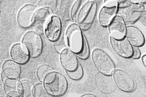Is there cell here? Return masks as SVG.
<instances>
[{"instance_id": "2", "label": "cell", "mask_w": 146, "mask_h": 97, "mask_svg": "<svg viewBox=\"0 0 146 97\" xmlns=\"http://www.w3.org/2000/svg\"><path fill=\"white\" fill-rule=\"evenodd\" d=\"M92 58L100 73L109 75L113 74L115 66L113 60L106 52L100 49H96L93 51Z\"/></svg>"}, {"instance_id": "17", "label": "cell", "mask_w": 146, "mask_h": 97, "mask_svg": "<svg viewBox=\"0 0 146 97\" xmlns=\"http://www.w3.org/2000/svg\"><path fill=\"white\" fill-rule=\"evenodd\" d=\"M10 55L14 61L21 64L27 63L29 60L28 51L20 44H16L12 46Z\"/></svg>"}, {"instance_id": "23", "label": "cell", "mask_w": 146, "mask_h": 97, "mask_svg": "<svg viewBox=\"0 0 146 97\" xmlns=\"http://www.w3.org/2000/svg\"><path fill=\"white\" fill-rule=\"evenodd\" d=\"M50 95L46 89L45 86H43L42 84H37L34 87V97H49Z\"/></svg>"}, {"instance_id": "35", "label": "cell", "mask_w": 146, "mask_h": 97, "mask_svg": "<svg viewBox=\"0 0 146 97\" xmlns=\"http://www.w3.org/2000/svg\"><path fill=\"white\" fill-rule=\"evenodd\" d=\"M114 1H115V0H105L104 3H107L111 2H114Z\"/></svg>"}, {"instance_id": "15", "label": "cell", "mask_w": 146, "mask_h": 97, "mask_svg": "<svg viewBox=\"0 0 146 97\" xmlns=\"http://www.w3.org/2000/svg\"><path fill=\"white\" fill-rule=\"evenodd\" d=\"M50 14L45 8H40L35 14L34 18V28L37 32L42 34L50 18Z\"/></svg>"}, {"instance_id": "8", "label": "cell", "mask_w": 146, "mask_h": 97, "mask_svg": "<svg viewBox=\"0 0 146 97\" xmlns=\"http://www.w3.org/2000/svg\"><path fill=\"white\" fill-rule=\"evenodd\" d=\"M118 8L117 2L114 1L106 3L101 8L99 14L100 24L104 27L109 26L117 14Z\"/></svg>"}, {"instance_id": "30", "label": "cell", "mask_w": 146, "mask_h": 97, "mask_svg": "<svg viewBox=\"0 0 146 97\" xmlns=\"http://www.w3.org/2000/svg\"><path fill=\"white\" fill-rule=\"evenodd\" d=\"M135 9L141 13L146 12V0H143L141 3L133 5Z\"/></svg>"}, {"instance_id": "11", "label": "cell", "mask_w": 146, "mask_h": 97, "mask_svg": "<svg viewBox=\"0 0 146 97\" xmlns=\"http://www.w3.org/2000/svg\"><path fill=\"white\" fill-rule=\"evenodd\" d=\"M62 23L60 18L53 16L50 18L45 28V35L50 41H55L60 38Z\"/></svg>"}, {"instance_id": "22", "label": "cell", "mask_w": 146, "mask_h": 97, "mask_svg": "<svg viewBox=\"0 0 146 97\" xmlns=\"http://www.w3.org/2000/svg\"><path fill=\"white\" fill-rule=\"evenodd\" d=\"M53 71V69L48 65H42L37 69L36 76L40 80H44L47 75Z\"/></svg>"}, {"instance_id": "13", "label": "cell", "mask_w": 146, "mask_h": 97, "mask_svg": "<svg viewBox=\"0 0 146 97\" xmlns=\"http://www.w3.org/2000/svg\"><path fill=\"white\" fill-rule=\"evenodd\" d=\"M123 19L116 16L109 25V30L113 38L120 40L125 37L126 27Z\"/></svg>"}, {"instance_id": "33", "label": "cell", "mask_w": 146, "mask_h": 97, "mask_svg": "<svg viewBox=\"0 0 146 97\" xmlns=\"http://www.w3.org/2000/svg\"><path fill=\"white\" fill-rule=\"evenodd\" d=\"M141 22L146 26V16H144L141 19Z\"/></svg>"}, {"instance_id": "1", "label": "cell", "mask_w": 146, "mask_h": 97, "mask_svg": "<svg viewBox=\"0 0 146 97\" xmlns=\"http://www.w3.org/2000/svg\"><path fill=\"white\" fill-rule=\"evenodd\" d=\"M44 86L50 95L60 96L64 94L67 88V82L64 76L56 72L50 73L44 80Z\"/></svg>"}, {"instance_id": "31", "label": "cell", "mask_w": 146, "mask_h": 97, "mask_svg": "<svg viewBox=\"0 0 146 97\" xmlns=\"http://www.w3.org/2000/svg\"><path fill=\"white\" fill-rule=\"evenodd\" d=\"M133 46V54L131 56V58L133 59H139L141 57V51L140 50L139 47L135 46Z\"/></svg>"}, {"instance_id": "7", "label": "cell", "mask_w": 146, "mask_h": 97, "mask_svg": "<svg viewBox=\"0 0 146 97\" xmlns=\"http://www.w3.org/2000/svg\"><path fill=\"white\" fill-rule=\"evenodd\" d=\"M36 9V6L31 4L25 5L21 9L17 16V20L20 26L28 28L33 24Z\"/></svg>"}, {"instance_id": "3", "label": "cell", "mask_w": 146, "mask_h": 97, "mask_svg": "<svg viewBox=\"0 0 146 97\" xmlns=\"http://www.w3.org/2000/svg\"><path fill=\"white\" fill-rule=\"evenodd\" d=\"M98 3L93 0H90L80 9L77 20L82 30H88L91 26L98 10Z\"/></svg>"}, {"instance_id": "34", "label": "cell", "mask_w": 146, "mask_h": 97, "mask_svg": "<svg viewBox=\"0 0 146 97\" xmlns=\"http://www.w3.org/2000/svg\"><path fill=\"white\" fill-rule=\"evenodd\" d=\"M96 96L91 94H86L83 95L82 97H95Z\"/></svg>"}, {"instance_id": "25", "label": "cell", "mask_w": 146, "mask_h": 97, "mask_svg": "<svg viewBox=\"0 0 146 97\" xmlns=\"http://www.w3.org/2000/svg\"><path fill=\"white\" fill-rule=\"evenodd\" d=\"M67 73L69 77L74 80H78L83 76V69L81 65L78 64V67L72 71H67Z\"/></svg>"}, {"instance_id": "32", "label": "cell", "mask_w": 146, "mask_h": 97, "mask_svg": "<svg viewBox=\"0 0 146 97\" xmlns=\"http://www.w3.org/2000/svg\"><path fill=\"white\" fill-rule=\"evenodd\" d=\"M142 61L144 66L146 67V54H145L142 56Z\"/></svg>"}, {"instance_id": "28", "label": "cell", "mask_w": 146, "mask_h": 97, "mask_svg": "<svg viewBox=\"0 0 146 97\" xmlns=\"http://www.w3.org/2000/svg\"><path fill=\"white\" fill-rule=\"evenodd\" d=\"M143 0H117L118 8L128 7L141 3Z\"/></svg>"}, {"instance_id": "4", "label": "cell", "mask_w": 146, "mask_h": 97, "mask_svg": "<svg viewBox=\"0 0 146 97\" xmlns=\"http://www.w3.org/2000/svg\"><path fill=\"white\" fill-rule=\"evenodd\" d=\"M22 43L32 57H36L42 52L43 47L42 40L40 35L35 32L27 33L23 36Z\"/></svg>"}, {"instance_id": "21", "label": "cell", "mask_w": 146, "mask_h": 97, "mask_svg": "<svg viewBox=\"0 0 146 97\" xmlns=\"http://www.w3.org/2000/svg\"><path fill=\"white\" fill-rule=\"evenodd\" d=\"M33 85L30 82L27 81H24L21 82L20 88L21 97H33Z\"/></svg>"}, {"instance_id": "9", "label": "cell", "mask_w": 146, "mask_h": 97, "mask_svg": "<svg viewBox=\"0 0 146 97\" xmlns=\"http://www.w3.org/2000/svg\"><path fill=\"white\" fill-rule=\"evenodd\" d=\"M111 44L113 49L122 57L131 58L133 54V46L125 37L122 39L118 40L111 36Z\"/></svg>"}, {"instance_id": "26", "label": "cell", "mask_w": 146, "mask_h": 97, "mask_svg": "<svg viewBox=\"0 0 146 97\" xmlns=\"http://www.w3.org/2000/svg\"><path fill=\"white\" fill-rule=\"evenodd\" d=\"M67 42L65 40L64 37L63 36H60L58 40L54 41V47L56 51L58 53H62L63 50L66 49L68 44H67Z\"/></svg>"}, {"instance_id": "10", "label": "cell", "mask_w": 146, "mask_h": 97, "mask_svg": "<svg viewBox=\"0 0 146 97\" xmlns=\"http://www.w3.org/2000/svg\"><path fill=\"white\" fill-rule=\"evenodd\" d=\"M95 83L99 90L105 94H111L116 90V84L111 75L97 73L95 76Z\"/></svg>"}, {"instance_id": "27", "label": "cell", "mask_w": 146, "mask_h": 97, "mask_svg": "<svg viewBox=\"0 0 146 97\" xmlns=\"http://www.w3.org/2000/svg\"><path fill=\"white\" fill-rule=\"evenodd\" d=\"M89 53H90V50H89V45L86 40V38L84 37L82 49L78 53L76 54V55L82 59H86L89 57Z\"/></svg>"}, {"instance_id": "12", "label": "cell", "mask_w": 146, "mask_h": 97, "mask_svg": "<svg viewBox=\"0 0 146 97\" xmlns=\"http://www.w3.org/2000/svg\"><path fill=\"white\" fill-rule=\"evenodd\" d=\"M142 13L135 9L133 5L118 8L117 14L123 19L126 24L135 23L141 17Z\"/></svg>"}, {"instance_id": "29", "label": "cell", "mask_w": 146, "mask_h": 97, "mask_svg": "<svg viewBox=\"0 0 146 97\" xmlns=\"http://www.w3.org/2000/svg\"><path fill=\"white\" fill-rule=\"evenodd\" d=\"M82 0H78L75 3L71 10V17L74 21H75L78 12L80 7Z\"/></svg>"}, {"instance_id": "14", "label": "cell", "mask_w": 146, "mask_h": 97, "mask_svg": "<svg viewBox=\"0 0 146 97\" xmlns=\"http://www.w3.org/2000/svg\"><path fill=\"white\" fill-rule=\"evenodd\" d=\"M125 38L133 46L141 47L145 43L144 36L136 27L129 26L126 27Z\"/></svg>"}, {"instance_id": "18", "label": "cell", "mask_w": 146, "mask_h": 97, "mask_svg": "<svg viewBox=\"0 0 146 97\" xmlns=\"http://www.w3.org/2000/svg\"><path fill=\"white\" fill-rule=\"evenodd\" d=\"M3 73L8 77L17 79L20 77L21 67L18 64L11 60L5 62L3 65Z\"/></svg>"}, {"instance_id": "20", "label": "cell", "mask_w": 146, "mask_h": 97, "mask_svg": "<svg viewBox=\"0 0 146 97\" xmlns=\"http://www.w3.org/2000/svg\"><path fill=\"white\" fill-rule=\"evenodd\" d=\"M78 0H62L60 4V13L62 16L66 18L70 14V11L72 10L75 3Z\"/></svg>"}, {"instance_id": "5", "label": "cell", "mask_w": 146, "mask_h": 97, "mask_svg": "<svg viewBox=\"0 0 146 97\" xmlns=\"http://www.w3.org/2000/svg\"><path fill=\"white\" fill-rule=\"evenodd\" d=\"M66 35L68 47L73 52L78 53L82 49L85 37L80 27L76 24L70 25Z\"/></svg>"}, {"instance_id": "6", "label": "cell", "mask_w": 146, "mask_h": 97, "mask_svg": "<svg viewBox=\"0 0 146 97\" xmlns=\"http://www.w3.org/2000/svg\"><path fill=\"white\" fill-rule=\"evenodd\" d=\"M113 78L116 86L124 92H132L135 88V80L128 73L123 70H115L113 73Z\"/></svg>"}, {"instance_id": "24", "label": "cell", "mask_w": 146, "mask_h": 97, "mask_svg": "<svg viewBox=\"0 0 146 97\" xmlns=\"http://www.w3.org/2000/svg\"><path fill=\"white\" fill-rule=\"evenodd\" d=\"M57 0H40L38 7L41 8L50 9L54 11L57 7Z\"/></svg>"}, {"instance_id": "19", "label": "cell", "mask_w": 146, "mask_h": 97, "mask_svg": "<svg viewBox=\"0 0 146 97\" xmlns=\"http://www.w3.org/2000/svg\"><path fill=\"white\" fill-rule=\"evenodd\" d=\"M4 82V89L7 95L10 97H21L20 94V84L16 79L11 78L7 76Z\"/></svg>"}, {"instance_id": "16", "label": "cell", "mask_w": 146, "mask_h": 97, "mask_svg": "<svg viewBox=\"0 0 146 97\" xmlns=\"http://www.w3.org/2000/svg\"><path fill=\"white\" fill-rule=\"evenodd\" d=\"M62 66L66 71H72L78 67V60L74 52L69 49H65L60 54Z\"/></svg>"}]
</instances>
